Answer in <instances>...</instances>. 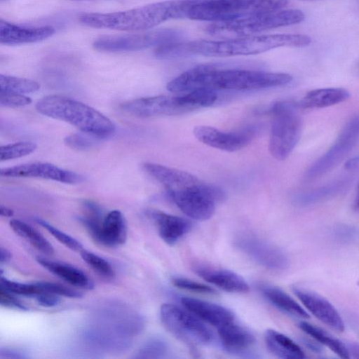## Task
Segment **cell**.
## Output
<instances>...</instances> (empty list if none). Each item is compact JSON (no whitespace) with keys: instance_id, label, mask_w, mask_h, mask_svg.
I'll use <instances>...</instances> for the list:
<instances>
[{"instance_id":"60d3db41","label":"cell","mask_w":359,"mask_h":359,"mask_svg":"<svg viewBox=\"0 0 359 359\" xmlns=\"http://www.w3.org/2000/svg\"><path fill=\"white\" fill-rule=\"evenodd\" d=\"M14 294L0 288V304L2 306L20 311H27V306Z\"/></svg>"},{"instance_id":"4fadbf2b","label":"cell","mask_w":359,"mask_h":359,"mask_svg":"<svg viewBox=\"0 0 359 359\" xmlns=\"http://www.w3.org/2000/svg\"><path fill=\"white\" fill-rule=\"evenodd\" d=\"M235 245L257 264L276 271L287 269L290 262L278 247L254 235L243 234L236 238Z\"/></svg>"},{"instance_id":"8992f818","label":"cell","mask_w":359,"mask_h":359,"mask_svg":"<svg viewBox=\"0 0 359 359\" xmlns=\"http://www.w3.org/2000/svg\"><path fill=\"white\" fill-rule=\"evenodd\" d=\"M287 4L288 0H195L187 18L213 23L228 22L281 10Z\"/></svg>"},{"instance_id":"d590c367","label":"cell","mask_w":359,"mask_h":359,"mask_svg":"<svg viewBox=\"0 0 359 359\" xmlns=\"http://www.w3.org/2000/svg\"><path fill=\"white\" fill-rule=\"evenodd\" d=\"M36 221L67 248L76 252H81L83 250L82 244L74 238L65 233L42 219L36 218Z\"/></svg>"},{"instance_id":"836d02e7","label":"cell","mask_w":359,"mask_h":359,"mask_svg":"<svg viewBox=\"0 0 359 359\" xmlns=\"http://www.w3.org/2000/svg\"><path fill=\"white\" fill-rule=\"evenodd\" d=\"M36 144L32 142H19L1 147V161L12 160L27 156L35 151Z\"/></svg>"},{"instance_id":"f546056e","label":"cell","mask_w":359,"mask_h":359,"mask_svg":"<svg viewBox=\"0 0 359 359\" xmlns=\"http://www.w3.org/2000/svg\"><path fill=\"white\" fill-rule=\"evenodd\" d=\"M346 182L337 180L306 193L298 195L294 201L300 205H313L332 198L340 193L345 187Z\"/></svg>"},{"instance_id":"f35d334b","label":"cell","mask_w":359,"mask_h":359,"mask_svg":"<svg viewBox=\"0 0 359 359\" xmlns=\"http://www.w3.org/2000/svg\"><path fill=\"white\" fill-rule=\"evenodd\" d=\"M36 283L41 291L48 292L58 296L71 298H79L82 296L81 292L58 283L50 282H39Z\"/></svg>"},{"instance_id":"d4e9b609","label":"cell","mask_w":359,"mask_h":359,"mask_svg":"<svg viewBox=\"0 0 359 359\" xmlns=\"http://www.w3.org/2000/svg\"><path fill=\"white\" fill-rule=\"evenodd\" d=\"M36 259L43 268L72 285L85 290H91L94 287L87 275L74 266L41 257Z\"/></svg>"},{"instance_id":"52a82bcc","label":"cell","mask_w":359,"mask_h":359,"mask_svg":"<svg viewBox=\"0 0 359 359\" xmlns=\"http://www.w3.org/2000/svg\"><path fill=\"white\" fill-rule=\"evenodd\" d=\"M304 19V13L301 10L281 9L257 13L231 21L215 22L208 25L206 31L217 37L238 38L297 24Z\"/></svg>"},{"instance_id":"7a4b0ae2","label":"cell","mask_w":359,"mask_h":359,"mask_svg":"<svg viewBox=\"0 0 359 359\" xmlns=\"http://www.w3.org/2000/svg\"><path fill=\"white\" fill-rule=\"evenodd\" d=\"M311 43L310 36L299 34H278L231 38L225 40L177 41L158 48L155 54L163 60L192 55L229 57L250 55L280 47H305Z\"/></svg>"},{"instance_id":"f1b7e54d","label":"cell","mask_w":359,"mask_h":359,"mask_svg":"<svg viewBox=\"0 0 359 359\" xmlns=\"http://www.w3.org/2000/svg\"><path fill=\"white\" fill-rule=\"evenodd\" d=\"M10 226L17 235L27 241L37 250L48 255L53 254L54 249L52 245L30 225L19 219H11Z\"/></svg>"},{"instance_id":"1f68e13d","label":"cell","mask_w":359,"mask_h":359,"mask_svg":"<svg viewBox=\"0 0 359 359\" xmlns=\"http://www.w3.org/2000/svg\"><path fill=\"white\" fill-rule=\"evenodd\" d=\"M80 255L83 260L100 277L105 280L114 278V269L108 261L83 249L80 252Z\"/></svg>"},{"instance_id":"cb8c5ba5","label":"cell","mask_w":359,"mask_h":359,"mask_svg":"<svg viewBox=\"0 0 359 359\" xmlns=\"http://www.w3.org/2000/svg\"><path fill=\"white\" fill-rule=\"evenodd\" d=\"M349 97L343 88H318L309 91L297 104L302 109H320L345 102Z\"/></svg>"},{"instance_id":"5b68a950","label":"cell","mask_w":359,"mask_h":359,"mask_svg":"<svg viewBox=\"0 0 359 359\" xmlns=\"http://www.w3.org/2000/svg\"><path fill=\"white\" fill-rule=\"evenodd\" d=\"M217 99L215 90L196 89L181 95H158L141 97L120 104L125 112L140 118L174 116L207 107Z\"/></svg>"},{"instance_id":"7bdbcfd3","label":"cell","mask_w":359,"mask_h":359,"mask_svg":"<svg viewBox=\"0 0 359 359\" xmlns=\"http://www.w3.org/2000/svg\"><path fill=\"white\" fill-rule=\"evenodd\" d=\"M356 236L355 230L349 226L341 225L333 229V236L341 242H347L353 240Z\"/></svg>"},{"instance_id":"d6986e66","label":"cell","mask_w":359,"mask_h":359,"mask_svg":"<svg viewBox=\"0 0 359 359\" xmlns=\"http://www.w3.org/2000/svg\"><path fill=\"white\" fill-rule=\"evenodd\" d=\"M181 303L188 311L203 321L217 328L233 321L234 316L228 309L209 302L184 297Z\"/></svg>"},{"instance_id":"7402d4cb","label":"cell","mask_w":359,"mask_h":359,"mask_svg":"<svg viewBox=\"0 0 359 359\" xmlns=\"http://www.w3.org/2000/svg\"><path fill=\"white\" fill-rule=\"evenodd\" d=\"M127 238V226L123 214L112 210L103 219L96 242L107 247H116L123 244Z\"/></svg>"},{"instance_id":"ffe728a7","label":"cell","mask_w":359,"mask_h":359,"mask_svg":"<svg viewBox=\"0 0 359 359\" xmlns=\"http://www.w3.org/2000/svg\"><path fill=\"white\" fill-rule=\"evenodd\" d=\"M149 213L159 236L168 245H174L191 229V222L183 217L160 210H151Z\"/></svg>"},{"instance_id":"8d00e7d4","label":"cell","mask_w":359,"mask_h":359,"mask_svg":"<svg viewBox=\"0 0 359 359\" xmlns=\"http://www.w3.org/2000/svg\"><path fill=\"white\" fill-rule=\"evenodd\" d=\"M172 283L175 287L182 290L203 294H217L213 288L188 278L175 277L172 279Z\"/></svg>"},{"instance_id":"7c38bea8","label":"cell","mask_w":359,"mask_h":359,"mask_svg":"<svg viewBox=\"0 0 359 359\" xmlns=\"http://www.w3.org/2000/svg\"><path fill=\"white\" fill-rule=\"evenodd\" d=\"M359 137V116L351 119L331 147L306 170L308 180L316 179L337 165L350 152Z\"/></svg>"},{"instance_id":"681fc988","label":"cell","mask_w":359,"mask_h":359,"mask_svg":"<svg viewBox=\"0 0 359 359\" xmlns=\"http://www.w3.org/2000/svg\"><path fill=\"white\" fill-rule=\"evenodd\" d=\"M353 208L355 210H359V182L357 187L355 197L353 203Z\"/></svg>"},{"instance_id":"c3c4849f","label":"cell","mask_w":359,"mask_h":359,"mask_svg":"<svg viewBox=\"0 0 359 359\" xmlns=\"http://www.w3.org/2000/svg\"><path fill=\"white\" fill-rule=\"evenodd\" d=\"M13 210L6 206H4L3 205L0 207V214L1 216L5 217H10L13 215Z\"/></svg>"},{"instance_id":"2e32d148","label":"cell","mask_w":359,"mask_h":359,"mask_svg":"<svg viewBox=\"0 0 359 359\" xmlns=\"http://www.w3.org/2000/svg\"><path fill=\"white\" fill-rule=\"evenodd\" d=\"M292 291L318 320L336 331H344L345 325L342 318L327 299L313 291L299 286H294Z\"/></svg>"},{"instance_id":"ac0fdd59","label":"cell","mask_w":359,"mask_h":359,"mask_svg":"<svg viewBox=\"0 0 359 359\" xmlns=\"http://www.w3.org/2000/svg\"><path fill=\"white\" fill-rule=\"evenodd\" d=\"M52 26L23 27L0 20V43L16 45L38 42L49 38L55 33Z\"/></svg>"},{"instance_id":"277c9868","label":"cell","mask_w":359,"mask_h":359,"mask_svg":"<svg viewBox=\"0 0 359 359\" xmlns=\"http://www.w3.org/2000/svg\"><path fill=\"white\" fill-rule=\"evenodd\" d=\"M37 111L63 121L97 137H107L116 130L114 123L95 109L74 99L59 95L46 96L36 104Z\"/></svg>"},{"instance_id":"ee69618b","label":"cell","mask_w":359,"mask_h":359,"mask_svg":"<svg viewBox=\"0 0 359 359\" xmlns=\"http://www.w3.org/2000/svg\"><path fill=\"white\" fill-rule=\"evenodd\" d=\"M0 357L1 358H27L26 355H24L23 353L10 348H1L0 351Z\"/></svg>"},{"instance_id":"ab89813d","label":"cell","mask_w":359,"mask_h":359,"mask_svg":"<svg viewBox=\"0 0 359 359\" xmlns=\"http://www.w3.org/2000/svg\"><path fill=\"white\" fill-rule=\"evenodd\" d=\"M32 102L30 97L23 94L0 91V104L4 107H20Z\"/></svg>"},{"instance_id":"7dc6e473","label":"cell","mask_w":359,"mask_h":359,"mask_svg":"<svg viewBox=\"0 0 359 359\" xmlns=\"http://www.w3.org/2000/svg\"><path fill=\"white\" fill-rule=\"evenodd\" d=\"M11 258V253L6 248L3 247L0 249V263L8 262Z\"/></svg>"},{"instance_id":"44dd1931","label":"cell","mask_w":359,"mask_h":359,"mask_svg":"<svg viewBox=\"0 0 359 359\" xmlns=\"http://www.w3.org/2000/svg\"><path fill=\"white\" fill-rule=\"evenodd\" d=\"M194 271L207 282L226 292L242 293L249 290L245 280L231 271L203 265L196 266Z\"/></svg>"},{"instance_id":"b9f144b4","label":"cell","mask_w":359,"mask_h":359,"mask_svg":"<svg viewBox=\"0 0 359 359\" xmlns=\"http://www.w3.org/2000/svg\"><path fill=\"white\" fill-rule=\"evenodd\" d=\"M34 298L39 305L46 308L55 306L60 302L58 295L46 291H41Z\"/></svg>"},{"instance_id":"d6a6232c","label":"cell","mask_w":359,"mask_h":359,"mask_svg":"<svg viewBox=\"0 0 359 359\" xmlns=\"http://www.w3.org/2000/svg\"><path fill=\"white\" fill-rule=\"evenodd\" d=\"M168 352V346L163 339L153 337L147 341L137 353L138 358H162Z\"/></svg>"},{"instance_id":"5bb4252c","label":"cell","mask_w":359,"mask_h":359,"mask_svg":"<svg viewBox=\"0 0 359 359\" xmlns=\"http://www.w3.org/2000/svg\"><path fill=\"white\" fill-rule=\"evenodd\" d=\"M194 135L201 142L209 147L226 151H236L248 146L257 133L253 126L234 132H224L208 126H198Z\"/></svg>"},{"instance_id":"9c48e42d","label":"cell","mask_w":359,"mask_h":359,"mask_svg":"<svg viewBox=\"0 0 359 359\" xmlns=\"http://www.w3.org/2000/svg\"><path fill=\"white\" fill-rule=\"evenodd\" d=\"M167 194L182 212L197 221L210 219L217 203L225 198L219 187L203 182L183 189L167 191Z\"/></svg>"},{"instance_id":"e575fe53","label":"cell","mask_w":359,"mask_h":359,"mask_svg":"<svg viewBox=\"0 0 359 359\" xmlns=\"http://www.w3.org/2000/svg\"><path fill=\"white\" fill-rule=\"evenodd\" d=\"M0 288L14 294L34 297L41 290L36 283L26 284L8 280L2 276L0 278Z\"/></svg>"},{"instance_id":"ba28073f","label":"cell","mask_w":359,"mask_h":359,"mask_svg":"<svg viewBox=\"0 0 359 359\" xmlns=\"http://www.w3.org/2000/svg\"><path fill=\"white\" fill-rule=\"evenodd\" d=\"M297 102L283 100L267 109L272 116L269 150L278 160L286 159L297 144L302 134V121Z\"/></svg>"},{"instance_id":"3957f363","label":"cell","mask_w":359,"mask_h":359,"mask_svg":"<svg viewBox=\"0 0 359 359\" xmlns=\"http://www.w3.org/2000/svg\"><path fill=\"white\" fill-rule=\"evenodd\" d=\"M194 0H167L109 13H88L79 22L88 27L121 31H143L172 19L187 17Z\"/></svg>"},{"instance_id":"603a6c76","label":"cell","mask_w":359,"mask_h":359,"mask_svg":"<svg viewBox=\"0 0 359 359\" xmlns=\"http://www.w3.org/2000/svg\"><path fill=\"white\" fill-rule=\"evenodd\" d=\"M218 335L222 346L231 353H242L255 343L254 335L246 328L233 321L219 328Z\"/></svg>"},{"instance_id":"74e56055","label":"cell","mask_w":359,"mask_h":359,"mask_svg":"<svg viewBox=\"0 0 359 359\" xmlns=\"http://www.w3.org/2000/svg\"><path fill=\"white\" fill-rule=\"evenodd\" d=\"M93 135L83 133H74L65 138V143L70 148L77 150H86L90 149L95 143Z\"/></svg>"},{"instance_id":"816d5d0a","label":"cell","mask_w":359,"mask_h":359,"mask_svg":"<svg viewBox=\"0 0 359 359\" xmlns=\"http://www.w3.org/2000/svg\"><path fill=\"white\" fill-rule=\"evenodd\" d=\"M358 285H359V280H358Z\"/></svg>"},{"instance_id":"4316f807","label":"cell","mask_w":359,"mask_h":359,"mask_svg":"<svg viewBox=\"0 0 359 359\" xmlns=\"http://www.w3.org/2000/svg\"><path fill=\"white\" fill-rule=\"evenodd\" d=\"M264 297L274 306L291 316L309 318L308 313L290 295L278 287L264 285L260 287Z\"/></svg>"},{"instance_id":"6da1fadb","label":"cell","mask_w":359,"mask_h":359,"mask_svg":"<svg viewBox=\"0 0 359 359\" xmlns=\"http://www.w3.org/2000/svg\"><path fill=\"white\" fill-rule=\"evenodd\" d=\"M292 80V76L287 73L226 68L218 64H205L182 73L171 80L166 88L172 93H187L201 88L252 90L285 86Z\"/></svg>"},{"instance_id":"30bf717a","label":"cell","mask_w":359,"mask_h":359,"mask_svg":"<svg viewBox=\"0 0 359 359\" xmlns=\"http://www.w3.org/2000/svg\"><path fill=\"white\" fill-rule=\"evenodd\" d=\"M160 317L169 332L189 345L204 346L212 340L213 334L210 329L187 309L165 304L161 307Z\"/></svg>"},{"instance_id":"f5cc1de1","label":"cell","mask_w":359,"mask_h":359,"mask_svg":"<svg viewBox=\"0 0 359 359\" xmlns=\"http://www.w3.org/2000/svg\"><path fill=\"white\" fill-rule=\"evenodd\" d=\"M1 1H4V0H1Z\"/></svg>"},{"instance_id":"9a60e30c","label":"cell","mask_w":359,"mask_h":359,"mask_svg":"<svg viewBox=\"0 0 359 359\" xmlns=\"http://www.w3.org/2000/svg\"><path fill=\"white\" fill-rule=\"evenodd\" d=\"M0 175L1 177H7L42 178L70 184H79L85 180L83 176L79 173L43 162L25 163L2 168Z\"/></svg>"},{"instance_id":"4dcf8cb0","label":"cell","mask_w":359,"mask_h":359,"mask_svg":"<svg viewBox=\"0 0 359 359\" xmlns=\"http://www.w3.org/2000/svg\"><path fill=\"white\" fill-rule=\"evenodd\" d=\"M40 85L35 81L9 75H0V91L19 94L37 91Z\"/></svg>"},{"instance_id":"bcb514c9","label":"cell","mask_w":359,"mask_h":359,"mask_svg":"<svg viewBox=\"0 0 359 359\" xmlns=\"http://www.w3.org/2000/svg\"><path fill=\"white\" fill-rule=\"evenodd\" d=\"M303 343L308 348L313 352L320 353L322 351V348L316 342L312 340L306 339L303 340Z\"/></svg>"},{"instance_id":"f6af8a7d","label":"cell","mask_w":359,"mask_h":359,"mask_svg":"<svg viewBox=\"0 0 359 359\" xmlns=\"http://www.w3.org/2000/svg\"><path fill=\"white\" fill-rule=\"evenodd\" d=\"M349 355L355 358H359V344L355 343H348L346 344Z\"/></svg>"},{"instance_id":"8fae6325","label":"cell","mask_w":359,"mask_h":359,"mask_svg":"<svg viewBox=\"0 0 359 359\" xmlns=\"http://www.w3.org/2000/svg\"><path fill=\"white\" fill-rule=\"evenodd\" d=\"M182 36V32L177 29H157L141 33L102 36L94 41L93 47L106 52L136 51L180 41Z\"/></svg>"},{"instance_id":"484cf974","label":"cell","mask_w":359,"mask_h":359,"mask_svg":"<svg viewBox=\"0 0 359 359\" xmlns=\"http://www.w3.org/2000/svg\"><path fill=\"white\" fill-rule=\"evenodd\" d=\"M265 344L269 351L283 359H302L305 354L301 347L285 334L273 330H268L264 334Z\"/></svg>"},{"instance_id":"f907efd6","label":"cell","mask_w":359,"mask_h":359,"mask_svg":"<svg viewBox=\"0 0 359 359\" xmlns=\"http://www.w3.org/2000/svg\"><path fill=\"white\" fill-rule=\"evenodd\" d=\"M304 1H314V0H304Z\"/></svg>"},{"instance_id":"e0dca14e","label":"cell","mask_w":359,"mask_h":359,"mask_svg":"<svg viewBox=\"0 0 359 359\" xmlns=\"http://www.w3.org/2000/svg\"><path fill=\"white\" fill-rule=\"evenodd\" d=\"M143 170L161 183L166 191H175L195 186L201 181L192 174L163 165L146 162Z\"/></svg>"},{"instance_id":"83f0119b","label":"cell","mask_w":359,"mask_h":359,"mask_svg":"<svg viewBox=\"0 0 359 359\" xmlns=\"http://www.w3.org/2000/svg\"><path fill=\"white\" fill-rule=\"evenodd\" d=\"M299 327L318 343L327 346L341 358H350L346 344L332 337L321 328L305 321H301Z\"/></svg>"}]
</instances>
